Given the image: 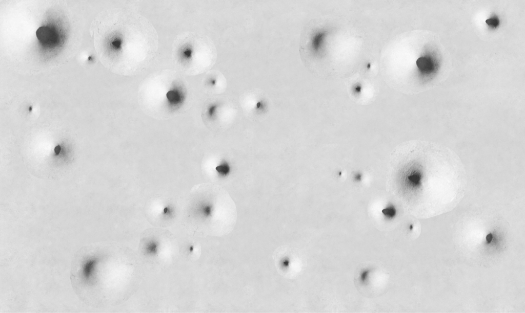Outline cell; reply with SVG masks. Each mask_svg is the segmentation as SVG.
<instances>
[{
    "instance_id": "cell-11",
    "label": "cell",
    "mask_w": 525,
    "mask_h": 313,
    "mask_svg": "<svg viewBox=\"0 0 525 313\" xmlns=\"http://www.w3.org/2000/svg\"><path fill=\"white\" fill-rule=\"evenodd\" d=\"M159 248V242L155 239H151L144 244L143 247V252L147 256L154 257L158 254Z\"/></svg>"
},
{
    "instance_id": "cell-6",
    "label": "cell",
    "mask_w": 525,
    "mask_h": 313,
    "mask_svg": "<svg viewBox=\"0 0 525 313\" xmlns=\"http://www.w3.org/2000/svg\"><path fill=\"white\" fill-rule=\"evenodd\" d=\"M205 194L193 207V213L204 222L212 235L223 236L233 230L237 220L236 207L230 195L222 187L209 185Z\"/></svg>"
},
{
    "instance_id": "cell-13",
    "label": "cell",
    "mask_w": 525,
    "mask_h": 313,
    "mask_svg": "<svg viewBox=\"0 0 525 313\" xmlns=\"http://www.w3.org/2000/svg\"><path fill=\"white\" fill-rule=\"evenodd\" d=\"M215 171L219 177L225 178L229 176L231 172V165L226 160H221L215 167Z\"/></svg>"
},
{
    "instance_id": "cell-15",
    "label": "cell",
    "mask_w": 525,
    "mask_h": 313,
    "mask_svg": "<svg viewBox=\"0 0 525 313\" xmlns=\"http://www.w3.org/2000/svg\"><path fill=\"white\" fill-rule=\"evenodd\" d=\"M381 213L385 218L388 220H391L396 216L397 210L394 205L390 203L381 210Z\"/></svg>"
},
{
    "instance_id": "cell-20",
    "label": "cell",
    "mask_w": 525,
    "mask_h": 313,
    "mask_svg": "<svg viewBox=\"0 0 525 313\" xmlns=\"http://www.w3.org/2000/svg\"><path fill=\"white\" fill-rule=\"evenodd\" d=\"M409 229H410V230H412V229H413V226H412V225H411V226H410V228H409Z\"/></svg>"
},
{
    "instance_id": "cell-3",
    "label": "cell",
    "mask_w": 525,
    "mask_h": 313,
    "mask_svg": "<svg viewBox=\"0 0 525 313\" xmlns=\"http://www.w3.org/2000/svg\"><path fill=\"white\" fill-rule=\"evenodd\" d=\"M112 246L92 243L75 254L70 272L74 292L86 304L101 307L111 303L115 285V260Z\"/></svg>"
},
{
    "instance_id": "cell-12",
    "label": "cell",
    "mask_w": 525,
    "mask_h": 313,
    "mask_svg": "<svg viewBox=\"0 0 525 313\" xmlns=\"http://www.w3.org/2000/svg\"><path fill=\"white\" fill-rule=\"evenodd\" d=\"M416 65L420 71L424 73H429L434 70V62L430 57L423 56L418 58Z\"/></svg>"
},
{
    "instance_id": "cell-10",
    "label": "cell",
    "mask_w": 525,
    "mask_h": 313,
    "mask_svg": "<svg viewBox=\"0 0 525 313\" xmlns=\"http://www.w3.org/2000/svg\"><path fill=\"white\" fill-rule=\"evenodd\" d=\"M36 35L42 46L54 48L60 42V37L57 29L53 26H43L36 32Z\"/></svg>"
},
{
    "instance_id": "cell-9",
    "label": "cell",
    "mask_w": 525,
    "mask_h": 313,
    "mask_svg": "<svg viewBox=\"0 0 525 313\" xmlns=\"http://www.w3.org/2000/svg\"><path fill=\"white\" fill-rule=\"evenodd\" d=\"M202 86L205 92L212 95H219L227 88V80L224 75L217 70H210L203 78Z\"/></svg>"
},
{
    "instance_id": "cell-8",
    "label": "cell",
    "mask_w": 525,
    "mask_h": 313,
    "mask_svg": "<svg viewBox=\"0 0 525 313\" xmlns=\"http://www.w3.org/2000/svg\"><path fill=\"white\" fill-rule=\"evenodd\" d=\"M244 111L254 118L264 116L269 110V99L266 93L259 88L245 91L239 98Z\"/></svg>"
},
{
    "instance_id": "cell-7",
    "label": "cell",
    "mask_w": 525,
    "mask_h": 313,
    "mask_svg": "<svg viewBox=\"0 0 525 313\" xmlns=\"http://www.w3.org/2000/svg\"><path fill=\"white\" fill-rule=\"evenodd\" d=\"M273 258L277 272L286 278H296L301 270L302 260L297 248L279 247L274 251Z\"/></svg>"
},
{
    "instance_id": "cell-2",
    "label": "cell",
    "mask_w": 525,
    "mask_h": 313,
    "mask_svg": "<svg viewBox=\"0 0 525 313\" xmlns=\"http://www.w3.org/2000/svg\"><path fill=\"white\" fill-rule=\"evenodd\" d=\"M104 36L107 66L124 76L138 75L152 64L158 48V36L151 22L127 9L108 13Z\"/></svg>"
},
{
    "instance_id": "cell-1",
    "label": "cell",
    "mask_w": 525,
    "mask_h": 313,
    "mask_svg": "<svg viewBox=\"0 0 525 313\" xmlns=\"http://www.w3.org/2000/svg\"><path fill=\"white\" fill-rule=\"evenodd\" d=\"M398 170L400 192L429 208H442L457 202L465 193L467 174L459 156L438 143H409Z\"/></svg>"
},
{
    "instance_id": "cell-19",
    "label": "cell",
    "mask_w": 525,
    "mask_h": 313,
    "mask_svg": "<svg viewBox=\"0 0 525 313\" xmlns=\"http://www.w3.org/2000/svg\"><path fill=\"white\" fill-rule=\"evenodd\" d=\"M493 238V235L492 233L488 234L486 237L487 242H488V243H490L492 241Z\"/></svg>"
},
{
    "instance_id": "cell-17",
    "label": "cell",
    "mask_w": 525,
    "mask_h": 313,
    "mask_svg": "<svg viewBox=\"0 0 525 313\" xmlns=\"http://www.w3.org/2000/svg\"><path fill=\"white\" fill-rule=\"evenodd\" d=\"M362 178L363 175L362 173L359 171L355 172L352 175L353 181L356 183L361 182Z\"/></svg>"
},
{
    "instance_id": "cell-5",
    "label": "cell",
    "mask_w": 525,
    "mask_h": 313,
    "mask_svg": "<svg viewBox=\"0 0 525 313\" xmlns=\"http://www.w3.org/2000/svg\"><path fill=\"white\" fill-rule=\"evenodd\" d=\"M171 58L177 72L183 75L195 76L210 70L216 63L217 52L213 41L208 36L186 31L175 37Z\"/></svg>"
},
{
    "instance_id": "cell-14",
    "label": "cell",
    "mask_w": 525,
    "mask_h": 313,
    "mask_svg": "<svg viewBox=\"0 0 525 313\" xmlns=\"http://www.w3.org/2000/svg\"><path fill=\"white\" fill-rule=\"evenodd\" d=\"M175 210L171 204H167L163 207L160 213V218L163 220H170L174 217Z\"/></svg>"
},
{
    "instance_id": "cell-16",
    "label": "cell",
    "mask_w": 525,
    "mask_h": 313,
    "mask_svg": "<svg viewBox=\"0 0 525 313\" xmlns=\"http://www.w3.org/2000/svg\"><path fill=\"white\" fill-rule=\"evenodd\" d=\"M486 23L491 28L495 29L499 25V18L495 16L489 18L486 20Z\"/></svg>"
},
{
    "instance_id": "cell-4",
    "label": "cell",
    "mask_w": 525,
    "mask_h": 313,
    "mask_svg": "<svg viewBox=\"0 0 525 313\" xmlns=\"http://www.w3.org/2000/svg\"><path fill=\"white\" fill-rule=\"evenodd\" d=\"M192 91L183 75L165 69L151 73L141 82L138 98L146 110L170 115L180 112L189 104Z\"/></svg>"
},
{
    "instance_id": "cell-18",
    "label": "cell",
    "mask_w": 525,
    "mask_h": 313,
    "mask_svg": "<svg viewBox=\"0 0 525 313\" xmlns=\"http://www.w3.org/2000/svg\"><path fill=\"white\" fill-rule=\"evenodd\" d=\"M370 271L368 270L362 271L360 275V280L363 283L367 281Z\"/></svg>"
}]
</instances>
